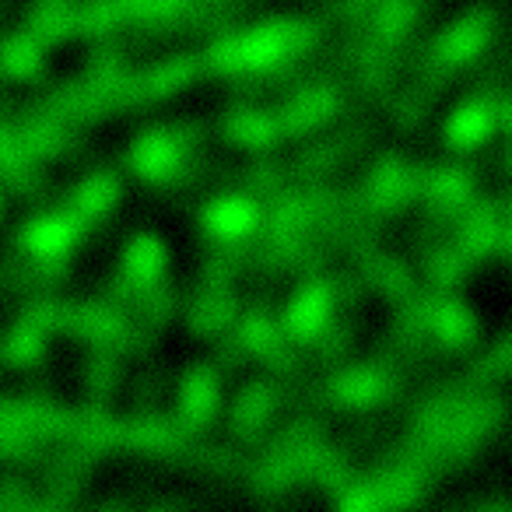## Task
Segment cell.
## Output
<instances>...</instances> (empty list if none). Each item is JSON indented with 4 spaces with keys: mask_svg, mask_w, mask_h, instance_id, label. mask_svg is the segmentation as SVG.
<instances>
[]
</instances>
